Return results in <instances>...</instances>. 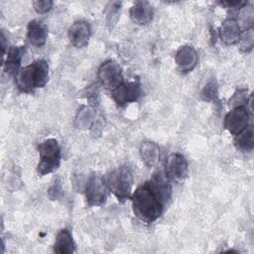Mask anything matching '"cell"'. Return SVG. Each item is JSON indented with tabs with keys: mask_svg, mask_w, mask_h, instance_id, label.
Returning <instances> with one entry per match:
<instances>
[{
	"mask_svg": "<svg viewBox=\"0 0 254 254\" xmlns=\"http://www.w3.org/2000/svg\"><path fill=\"white\" fill-rule=\"evenodd\" d=\"M172 194L170 179L165 173L156 172L152 178L138 187L131 194L134 214L144 222H153L164 211Z\"/></svg>",
	"mask_w": 254,
	"mask_h": 254,
	"instance_id": "6da1fadb",
	"label": "cell"
},
{
	"mask_svg": "<svg viewBox=\"0 0 254 254\" xmlns=\"http://www.w3.org/2000/svg\"><path fill=\"white\" fill-rule=\"evenodd\" d=\"M17 87L22 92H32L42 88L49 80V64L44 60H38L21 68L16 76Z\"/></svg>",
	"mask_w": 254,
	"mask_h": 254,
	"instance_id": "7a4b0ae2",
	"label": "cell"
},
{
	"mask_svg": "<svg viewBox=\"0 0 254 254\" xmlns=\"http://www.w3.org/2000/svg\"><path fill=\"white\" fill-rule=\"evenodd\" d=\"M133 182L134 179L131 170L123 166L107 175L105 185L120 202H124L132 194Z\"/></svg>",
	"mask_w": 254,
	"mask_h": 254,
	"instance_id": "3957f363",
	"label": "cell"
},
{
	"mask_svg": "<svg viewBox=\"0 0 254 254\" xmlns=\"http://www.w3.org/2000/svg\"><path fill=\"white\" fill-rule=\"evenodd\" d=\"M39 164L37 172L39 176H46L53 173L60 167L62 152L57 139H46L39 145Z\"/></svg>",
	"mask_w": 254,
	"mask_h": 254,
	"instance_id": "277c9868",
	"label": "cell"
},
{
	"mask_svg": "<svg viewBox=\"0 0 254 254\" xmlns=\"http://www.w3.org/2000/svg\"><path fill=\"white\" fill-rule=\"evenodd\" d=\"M250 109L247 105L233 107L224 117V128L232 135L236 136L249 126Z\"/></svg>",
	"mask_w": 254,
	"mask_h": 254,
	"instance_id": "5b68a950",
	"label": "cell"
},
{
	"mask_svg": "<svg viewBox=\"0 0 254 254\" xmlns=\"http://www.w3.org/2000/svg\"><path fill=\"white\" fill-rule=\"evenodd\" d=\"M142 86L138 80H123L121 84H119L116 88L111 90V95L114 101L120 106H124L126 104L137 101L142 96Z\"/></svg>",
	"mask_w": 254,
	"mask_h": 254,
	"instance_id": "8992f818",
	"label": "cell"
},
{
	"mask_svg": "<svg viewBox=\"0 0 254 254\" xmlns=\"http://www.w3.org/2000/svg\"><path fill=\"white\" fill-rule=\"evenodd\" d=\"M97 77L102 86L113 90L123 82L122 68L120 64L114 61H106L98 69Z\"/></svg>",
	"mask_w": 254,
	"mask_h": 254,
	"instance_id": "52a82bcc",
	"label": "cell"
},
{
	"mask_svg": "<svg viewBox=\"0 0 254 254\" xmlns=\"http://www.w3.org/2000/svg\"><path fill=\"white\" fill-rule=\"evenodd\" d=\"M106 185L97 175H92L85 186V198L90 206H99L105 203L107 198Z\"/></svg>",
	"mask_w": 254,
	"mask_h": 254,
	"instance_id": "ba28073f",
	"label": "cell"
},
{
	"mask_svg": "<svg viewBox=\"0 0 254 254\" xmlns=\"http://www.w3.org/2000/svg\"><path fill=\"white\" fill-rule=\"evenodd\" d=\"M189 172L188 162L181 153H172L168 156L165 164V174L170 181H182Z\"/></svg>",
	"mask_w": 254,
	"mask_h": 254,
	"instance_id": "9c48e42d",
	"label": "cell"
},
{
	"mask_svg": "<svg viewBox=\"0 0 254 254\" xmlns=\"http://www.w3.org/2000/svg\"><path fill=\"white\" fill-rule=\"evenodd\" d=\"M90 26L86 21L79 20L74 22L67 31V38L69 43L77 48L81 49L87 46L90 39Z\"/></svg>",
	"mask_w": 254,
	"mask_h": 254,
	"instance_id": "30bf717a",
	"label": "cell"
},
{
	"mask_svg": "<svg viewBox=\"0 0 254 254\" xmlns=\"http://www.w3.org/2000/svg\"><path fill=\"white\" fill-rule=\"evenodd\" d=\"M175 61L181 71L190 72L196 66L198 56L192 47L183 46L177 51Z\"/></svg>",
	"mask_w": 254,
	"mask_h": 254,
	"instance_id": "8fae6325",
	"label": "cell"
},
{
	"mask_svg": "<svg viewBox=\"0 0 254 254\" xmlns=\"http://www.w3.org/2000/svg\"><path fill=\"white\" fill-rule=\"evenodd\" d=\"M27 38L31 45L35 47H43L48 38V27L39 20H33L27 28Z\"/></svg>",
	"mask_w": 254,
	"mask_h": 254,
	"instance_id": "7c38bea8",
	"label": "cell"
},
{
	"mask_svg": "<svg viewBox=\"0 0 254 254\" xmlns=\"http://www.w3.org/2000/svg\"><path fill=\"white\" fill-rule=\"evenodd\" d=\"M24 54L25 47H10L2 59L5 71L11 74H17Z\"/></svg>",
	"mask_w": 254,
	"mask_h": 254,
	"instance_id": "4fadbf2b",
	"label": "cell"
},
{
	"mask_svg": "<svg viewBox=\"0 0 254 254\" xmlns=\"http://www.w3.org/2000/svg\"><path fill=\"white\" fill-rule=\"evenodd\" d=\"M129 14L134 23L138 25H146L151 22L154 12L149 2L138 1L130 8Z\"/></svg>",
	"mask_w": 254,
	"mask_h": 254,
	"instance_id": "5bb4252c",
	"label": "cell"
},
{
	"mask_svg": "<svg viewBox=\"0 0 254 254\" xmlns=\"http://www.w3.org/2000/svg\"><path fill=\"white\" fill-rule=\"evenodd\" d=\"M240 35V26L238 22L233 18L226 19L220 26L219 37L221 41L226 45H233L238 43Z\"/></svg>",
	"mask_w": 254,
	"mask_h": 254,
	"instance_id": "9a60e30c",
	"label": "cell"
},
{
	"mask_svg": "<svg viewBox=\"0 0 254 254\" xmlns=\"http://www.w3.org/2000/svg\"><path fill=\"white\" fill-rule=\"evenodd\" d=\"M54 251L59 254H71L74 252V242L67 229H62L57 234Z\"/></svg>",
	"mask_w": 254,
	"mask_h": 254,
	"instance_id": "2e32d148",
	"label": "cell"
},
{
	"mask_svg": "<svg viewBox=\"0 0 254 254\" xmlns=\"http://www.w3.org/2000/svg\"><path fill=\"white\" fill-rule=\"evenodd\" d=\"M140 155L144 164L150 168L158 163L160 158V149L156 143L146 141L143 142L140 147Z\"/></svg>",
	"mask_w": 254,
	"mask_h": 254,
	"instance_id": "e0dca14e",
	"label": "cell"
},
{
	"mask_svg": "<svg viewBox=\"0 0 254 254\" xmlns=\"http://www.w3.org/2000/svg\"><path fill=\"white\" fill-rule=\"evenodd\" d=\"M235 145L237 148L243 151H251L254 146V137H253V127L249 125L242 132L235 136Z\"/></svg>",
	"mask_w": 254,
	"mask_h": 254,
	"instance_id": "ac0fdd59",
	"label": "cell"
},
{
	"mask_svg": "<svg viewBox=\"0 0 254 254\" xmlns=\"http://www.w3.org/2000/svg\"><path fill=\"white\" fill-rule=\"evenodd\" d=\"M120 10H121V2H111L106 7L105 14H106L107 24L109 26H113L116 24V22L119 19Z\"/></svg>",
	"mask_w": 254,
	"mask_h": 254,
	"instance_id": "d6986e66",
	"label": "cell"
},
{
	"mask_svg": "<svg viewBox=\"0 0 254 254\" xmlns=\"http://www.w3.org/2000/svg\"><path fill=\"white\" fill-rule=\"evenodd\" d=\"M240 49L244 52H250L254 45V32L252 28H247L243 33H241L239 41Z\"/></svg>",
	"mask_w": 254,
	"mask_h": 254,
	"instance_id": "ffe728a7",
	"label": "cell"
},
{
	"mask_svg": "<svg viewBox=\"0 0 254 254\" xmlns=\"http://www.w3.org/2000/svg\"><path fill=\"white\" fill-rule=\"evenodd\" d=\"M201 98L205 101H213L218 97L217 85L213 81H209L201 90Z\"/></svg>",
	"mask_w": 254,
	"mask_h": 254,
	"instance_id": "44dd1931",
	"label": "cell"
},
{
	"mask_svg": "<svg viewBox=\"0 0 254 254\" xmlns=\"http://www.w3.org/2000/svg\"><path fill=\"white\" fill-rule=\"evenodd\" d=\"M250 98H249V100H250ZM249 100L247 99V90L246 89H238L233 94L231 99L229 100V106H231L233 108V107H236V106L247 105Z\"/></svg>",
	"mask_w": 254,
	"mask_h": 254,
	"instance_id": "7402d4cb",
	"label": "cell"
},
{
	"mask_svg": "<svg viewBox=\"0 0 254 254\" xmlns=\"http://www.w3.org/2000/svg\"><path fill=\"white\" fill-rule=\"evenodd\" d=\"M34 9L39 14H45L49 12L53 7V1L51 0H37L33 2Z\"/></svg>",
	"mask_w": 254,
	"mask_h": 254,
	"instance_id": "603a6c76",
	"label": "cell"
},
{
	"mask_svg": "<svg viewBox=\"0 0 254 254\" xmlns=\"http://www.w3.org/2000/svg\"><path fill=\"white\" fill-rule=\"evenodd\" d=\"M79 117H77V121H79V124L78 126L80 127H83V128H88L89 125H90V122L91 120L89 119H92V112L89 108H84L83 110H81V112L78 114Z\"/></svg>",
	"mask_w": 254,
	"mask_h": 254,
	"instance_id": "cb8c5ba5",
	"label": "cell"
},
{
	"mask_svg": "<svg viewBox=\"0 0 254 254\" xmlns=\"http://www.w3.org/2000/svg\"><path fill=\"white\" fill-rule=\"evenodd\" d=\"M62 185L59 180H56L54 184L51 186V188L48 190V194L52 199H57L61 196L62 194Z\"/></svg>",
	"mask_w": 254,
	"mask_h": 254,
	"instance_id": "d4e9b609",
	"label": "cell"
},
{
	"mask_svg": "<svg viewBox=\"0 0 254 254\" xmlns=\"http://www.w3.org/2000/svg\"><path fill=\"white\" fill-rule=\"evenodd\" d=\"M220 4L230 10H239L241 8H244L245 5H247V1H241V0L222 1V2H220Z\"/></svg>",
	"mask_w": 254,
	"mask_h": 254,
	"instance_id": "484cf974",
	"label": "cell"
}]
</instances>
